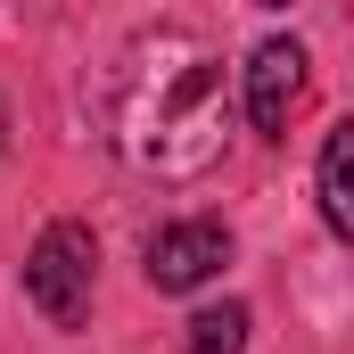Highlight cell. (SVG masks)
<instances>
[{
  "label": "cell",
  "instance_id": "1",
  "mask_svg": "<svg viewBox=\"0 0 354 354\" xmlns=\"http://www.w3.org/2000/svg\"><path fill=\"white\" fill-rule=\"evenodd\" d=\"M231 107H223V58L198 33H149L124 58L115 91V140L140 174L157 181H198L223 157Z\"/></svg>",
  "mask_w": 354,
  "mask_h": 354
},
{
  "label": "cell",
  "instance_id": "2",
  "mask_svg": "<svg viewBox=\"0 0 354 354\" xmlns=\"http://www.w3.org/2000/svg\"><path fill=\"white\" fill-rule=\"evenodd\" d=\"M91 272H99V248H91L83 223H50L25 256V297L50 330H83L91 313Z\"/></svg>",
  "mask_w": 354,
  "mask_h": 354
},
{
  "label": "cell",
  "instance_id": "3",
  "mask_svg": "<svg viewBox=\"0 0 354 354\" xmlns=\"http://www.w3.org/2000/svg\"><path fill=\"white\" fill-rule=\"evenodd\" d=\"M231 264V231L223 223H165L157 239H149V288L157 297H189V288H206L214 272Z\"/></svg>",
  "mask_w": 354,
  "mask_h": 354
},
{
  "label": "cell",
  "instance_id": "4",
  "mask_svg": "<svg viewBox=\"0 0 354 354\" xmlns=\"http://www.w3.org/2000/svg\"><path fill=\"white\" fill-rule=\"evenodd\" d=\"M297 99H305V50L297 41H264L248 58V115H256V132H288Z\"/></svg>",
  "mask_w": 354,
  "mask_h": 354
},
{
  "label": "cell",
  "instance_id": "5",
  "mask_svg": "<svg viewBox=\"0 0 354 354\" xmlns=\"http://www.w3.org/2000/svg\"><path fill=\"white\" fill-rule=\"evenodd\" d=\"M322 223L354 239V124H330L322 140Z\"/></svg>",
  "mask_w": 354,
  "mask_h": 354
},
{
  "label": "cell",
  "instance_id": "6",
  "mask_svg": "<svg viewBox=\"0 0 354 354\" xmlns=\"http://www.w3.org/2000/svg\"><path fill=\"white\" fill-rule=\"evenodd\" d=\"M181 354H248V305L231 297V305H206V313H189Z\"/></svg>",
  "mask_w": 354,
  "mask_h": 354
},
{
  "label": "cell",
  "instance_id": "7",
  "mask_svg": "<svg viewBox=\"0 0 354 354\" xmlns=\"http://www.w3.org/2000/svg\"><path fill=\"white\" fill-rule=\"evenodd\" d=\"M256 8H288V0H256Z\"/></svg>",
  "mask_w": 354,
  "mask_h": 354
}]
</instances>
